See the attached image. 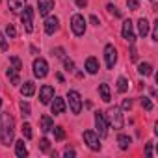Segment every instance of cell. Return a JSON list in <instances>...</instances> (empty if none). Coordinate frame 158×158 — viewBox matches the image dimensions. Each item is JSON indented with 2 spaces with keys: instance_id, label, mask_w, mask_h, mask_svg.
Returning <instances> with one entry per match:
<instances>
[{
  "instance_id": "6da1fadb",
  "label": "cell",
  "mask_w": 158,
  "mask_h": 158,
  "mask_svg": "<svg viewBox=\"0 0 158 158\" xmlns=\"http://www.w3.org/2000/svg\"><path fill=\"white\" fill-rule=\"evenodd\" d=\"M13 117L10 114L2 115V125H0V139L4 145H10L13 141Z\"/></svg>"
},
{
  "instance_id": "7a4b0ae2",
  "label": "cell",
  "mask_w": 158,
  "mask_h": 158,
  "mask_svg": "<svg viewBox=\"0 0 158 158\" xmlns=\"http://www.w3.org/2000/svg\"><path fill=\"white\" fill-rule=\"evenodd\" d=\"M106 119H108V123H110L115 130L123 128V125H125V121H123V114H121V108H117V106H114V108H110V110L106 112Z\"/></svg>"
},
{
  "instance_id": "3957f363",
  "label": "cell",
  "mask_w": 158,
  "mask_h": 158,
  "mask_svg": "<svg viewBox=\"0 0 158 158\" xmlns=\"http://www.w3.org/2000/svg\"><path fill=\"white\" fill-rule=\"evenodd\" d=\"M71 28H73L74 35H84L86 34V19H84V15L74 13L71 17Z\"/></svg>"
},
{
  "instance_id": "277c9868",
  "label": "cell",
  "mask_w": 158,
  "mask_h": 158,
  "mask_svg": "<svg viewBox=\"0 0 158 158\" xmlns=\"http://www.w3.org/2000/svg\"><path fill=\"white\" fill-rule=\"evenodd\" d=\"M67 99H69L71 112H73V114H80V110H82V97H80V93L73 89V91L67 93Z\"/></svg>"
},
{
  "instance_id": "5b68a950",
  "label": "cell",
  "mask_w": 158,
  "mask_h": 158,
  "mask_svg": "<svg viewBox=\"0 0 158 158\" xmlns=\"http://www.w3.org/2000/svg\"><path fill=\"white\" fill-rule=\"evenodd\" d=\"M32 17H34V10L30 6H24V11L21 13V23L24 24V30L28 34L34 32V21H32Z\"/></svg>"
},
{
  "instance_id": "8992f818",
  "label": "cell",
  "mask_w": 158,
  "mask_h": 158,
  "mask_svg": "<svg viewBox=\"0 0 158 158\" xmlns=\"http://www.w3.org/2000/svg\"><path fill=\"white\" fill-rule=\"evenodd\" d=\"M32 67H34V76L35 78H45L48 74V63L43 58H35Z\"/></svg>"
},
{
  "instance_id": "52a82bcc",
  "label": "cell",
  "mask_w": 158,
  "mask_h": 158,
  "mask_svg": "<svg viewBox=\"0 0 158 158\" xmlns=\"http://www.w3.org/2000/svg\"><path fill=\"white\" fill-rule=\"evenodd\" d=\"M95 127H97V132L101 138H106L108 136V121H106V115L102 112H97L95 114Z\"/></svg>"
},
{
  "instance_id": "ba28073f",
  "label": "cell",
  "mask_w": 158,
  "mask_h": 158,
  "mask_svg": "<svg viewBox=\"0 0 158 158\" xmlns=\"http://www.w3.org/2000/svg\"><path fill=\"white\" fill-rule=\"evenodd\" d=\"M104 60H106V67H108V69H114V65H115V61H117V50H115V47L110 45V43L104 47Z\"/></svg>"
},
{
  "instance_id": "9c48e42d",
  "label": "cell",
  "mask_w": 158,
  "mask_h": 158,
  "mask_svg": "<svg viewBox=\"0 0 158 158\" xmlns=\"http://www.w3.org/2000/svg\"><path fill=\"white\" fill-rule=\"evenodd\" d=\"M84 141L88 143V147L91 151H101V143H99V136L93 130H86L84 132Z\"/></svg>"
},
{
  "instance_id": "30bf717a",
  "label": "cell",
  "mask_w": 158,
  "mask_h": 158,
  "mask_svg": "<svg viewBox=\"0 0 158 158\" xmlns=\"http://www.w3.org/2000/svg\"><path fill=\"white\" fill-rule=\"evenodd\" d=\"M132 26H134L132 21H125V23H123V28H121L123 37H125L130 45H134V41H136V35H134V28H132Z\"/></svg>"
},
{
  "instance_id": "8fae6325",
  "label": "cell",
  "mask_w": 158,
  "mask_h": 158,
  "mask_svg": "<svg viewBox=\"0 0 158 158\" xmlns=\"http://www.w3.org/2000/svg\"><path fill=\"white\" fill-rule=\"evenodd\" d=\"M52 97H54V88L52 86H43L39 89V101H41V104H48L52 101Z\"/></svg>"
},
{
  "instance_id": "7c38bea8",
  "label": "cell",
  "mask_w": 158,
  "mask_h": 158,
  "mask_svg": "<svg viewBox=\"0 0 158 158\" xmlns=\"http://www.w3.org/2000/svg\"><path fill=\"white\" fill-rule=\"evenodd\" d=\"M58 28H60V19L58 17H47V21H45V32L48 35H52L54 32H58Z\"/></svg>"
},
{
  "instance_id": "4fadbf2b",
  "label": "cell",
  "mask_w": 158,
  "mask_h": 158,
  "mask_svg": "<svg viewBox=\"0 0 158 158\" xmlns=\"http://www.w3.org/2000/svg\"><path fill=\"white\" fill-rule=\"evenodd\" d=\"M54 101L50 102V110H52V114L54 115H60V114H63L65 112V101L61 99V97H52Z\"/></svg>"
},
{
  "instance_id": "5bb4252c",
  "label": "cell",
  "mask_w": 158,
  "mask_h": 158,
  "mask_svg": "<svg viewBox=\"0 0 158 158\" xmlns=\"http://www.w3.org/2000/svg\"><path fill=\"white\" fill-rule=\"evenodd\" d=\"M54 8V0H37V10H39V15H48L50 10Z\"/></svg>"
},
{
  "instance_id": "9a60e30c",
  "label": "cell",
  "mask_w": 158,
  "mask_h": 158,
  "mask_svg": "<svg viewBox=\"0 0 158 158\" xmlns=\"http://www.w3.org/2000/svg\"><path fill=\"white\" fill-rule=\"evenodd\" d=\"M86 71H88L89 74H97V73H99V61H97V58L89 56V58L86 60Z\"/></svg>"
},
{
  "instance_id": "2e32d148",
  "label": "cell",
  "mask_w": 158,
  "mask_h": 158,
  "mask_svg": "<svg viewBox=\"0 0 158 158\" xmlns=\"http://www.w3.org/2000/svg\"><path fill=\"white\" fill-rule=\"evenodd\" d=\"M8 6L11 13H19L21 10H24L26 6V0H8Z\"/></svg>"
},
{
  "instance_id": "e0dca14e",
  "label": "cell",
  "mask_w": 158,
  "mask_h": 158,
  "mask_svg": "<svg viewBox=\"0 0 158 158\" xmlns=\"http://www.w3.org/2000/svg\"><path fill=\"white\" fill-rule=\"evenodd\" d=\"M15 154H17L19 158H26V156H28V149H26V145H24V139L15 141Z\"/></svg>"
},
{
  "instance_id": "ac0fdd59",
  "label": "cell",
  "mask_w": 158,
  "mask_h": 158,
  "mask_svg": "<svg viewBox=\"0 0 158 158\" xmlns=\"http://www.w3.org/2000/svg\"><path fill=\"white\" fill-rule=\"evenodd\" d=\"M6 74H8V78L11 80V84H13V86L21 84V78H19V69H17V67H10V69L6 71Z\"/></svg>"
},
{
  "instance_id": "d6986e66",
  "label": "cell",
  "mask_w": 158,
  "mask_h": 158,
  "mask_svg": "<svg viewBox=\"0 0 158 158\" xmlns=\"http://www.w3.org/2000/svg\"><path fill=\"white\" fill-rule=\"evenodd\" d=\"M21 93H23V97H32L34 93H35V84L34 82H24V86L21 88Z\"/></svg>"
},
{
  "instance_id": "ffe728a7",
  "label": "cell",
  "mask_w": 158,
  "mask_h": 158,
  "mask_svg": "<svg viewBox=\"0 0 158 158\" xmlns=\"http://www.w3.org/2000/svg\"><path fill=\"white\" fill-rule=\"evenodd\" d=\"M138 34L141 35V37H145L147 34H149V23H147V19H139L138 21Z\"/></svg>"
},
{
  "instance_id": "44dd1931",
  "label": "cell",
  "mask_w": 158,
  "mask_h": 158,
  "mask_svg": "<svg viewBox=\"0 0 158 158\" xmlns=\"http://www.w3.org/2000/svg\"><path fill=\"white\" fill-rule=\"evenodd\" d=\"M99 93H101V99H102L104 102H110V101H112V95H110V88H108V84H101V86H99Z\"/></svg>"
},
{
  "instance_id": "7402d4cb",
  "label": "cell",
  "mask_w": 158,
  "mask_h": 158,
  "mask_svg": "<svg viewBox=\"0 0 158 158\" xmlns=\"http://www.w3.org/2000/svg\"><path fill=\"white\" fill-rule=\"evenodd\" d=\"M52 127H54V121L48 115H43L41 117V130L43 132H48V130H52Z\"/></svg>"
},
{
  "instance_id": "603a6c76",
  "label": "cell",
  "mask_w": 158,
  "mask_h": 158,
  "mask_svg": "<svg viewBox=\"0 0 158 158\" xmlns=\"http://www.w3.org/2000/svg\"><path fill=\"white\" fill-rule=\"evenodd\" d=\"M117 143H119V147H121V149L125 151V149H128V147H130L132 139H130V138H128L127 134H119V136H117Z\"/></svg>"
},
{
  "instance_id": "cb8c5ba5",
  "label": "cell",
  "mask_w": 158,
  "mask_h": 158,
  "mask_svg": "<svg viewBox=\"0 0 158 158\" xmlns=\"http://www.w3.org/2000/svg\"><path fill=\"white\" fill-rule=\"evenodd\" d=\"M138 73L143 74V76H149V74H152V65L151 63H139L138 65Z\"/></svg>"
},
{
  "instance_id": "d4e9b609",
  "label": "cell",
  "mask_w": 158,
  "mask_h": 158,
  "mask_svg": "<svg viewBox=\"0 0 158 158\" xmlns=\"http://www.w3.org/2000/svg\"><path fill=\"white\" fill-rule=\"evenodd\" d=\"M127 89H128V82H127V78L119 76V78H117V91H119V93H127Z\"/></svg>"
},
{
  "instance_id": "484cf974",
  "label": "cell",
  "mask_w": 158,
  "mask_h": 158,
  "mask_svg": "<svg viewBox=\"0 0 158 158\" xmlns=\"http://www.w3.org/2000/svg\"><path fill=\"white\" fill-rule=\"evenodd\" d=\"M21 130H23V136L26 138V139H32V125L30 123H23V127H21Z\"/></svg>"
},
{
  "instance_id": "4316f807",
  "label": "cell",
  "mask_w": 158,
  "mask_h": 158,
  "mask_svg": "<svg viewBox=\"0 0 158 158\" xmlns=\"http://www.w3.org/2000/svg\"><path fill=\"white\" fill-rule=\"evenodd\" d=\"M52 130H54V138H56V139H63V138H65L63 127H52Z\"/></svg>"
},
{
  "instance_id": "83f0119b",
  "label": "cell",
  "mask_w": 158,
  "mask_h": 158,
  "mask_svg": "<svg viewBox=\"0 0 158 158\" xmlns=\"http://www.w3.org/2000/svg\"><path fill=\"white\" fill-rule=\"evenodd\" d=\"M19 106H21V112H23V115H24V117H28V115L32 114V110H30V104H28V102H24V101H23Z\"/></svg>"
},
{
  "instance_id": "f1b7e54d",
  "label": "cell",
  "mask_w": 158,
  "mask_h": 158,
  "mask_svg": "<svg viewBox=\"0 0 158 158\" xmlns=\"http://www.w3.org/2000/svg\"><path fill=\"white\" fill-rule=\"evenodd\" d=\"M141 106H143V108H145L147 112H151V110H152V102H151V99L143 97V99H141Z\"/></svg>"
},
{
  "instance_id": "f546056e",
  "label": "cell",
  "mask_w": 158,
  "mask_h": 158,
  "mask_svg": "<svg viewBox=\"0 0 158 158\" xmlns=\"http://www.w3.org/2000/svg\"><path fill=\"white\" fill-rule=\"evenodd\" d=\"M127 6H128V10L136 11V10L139 8V2H138V0H127Z\"/></svg>"
},
{
  "instance_id": "4dcf8cb0",
  "label": "cell",
  "mask_w": 158,
  "mask_h": 158,
  "mask_svg": "<svg viewBox=\"0 0 158 158\" xmlns=\"http://www.w3.org/2000/svg\"><path fill=\"white\" fill-rule=\"evenodd\" d=\"M6 34H8V35L13 39V37L17 35V30H15V26H13V24H8V28H6Z\"/></svg>"
},
{
  "instance_id": "1f68e13d",
  "label": "cell",
  "mask_w": 158,
  "mask_h": 158,
  "mask_svg": "<svg viewBox=\"0 0 158 158\" xmlns=\"http://www.w3.org/2000/svg\"><path fill=\"white\" fill-rule=\"evenodd\" d=\"M0 48H2V50H8V43H6V37H4L2 32H0Z\"/></svg>"
},
{
  "instance_id": "d6a6232c",
  "label": "cell",
  "mask_w": 158,
  "mask_h": 158,
  "mask_svg": "<svg viewBox=\"0 0 158 158\" xmlns=\"http://www.w3.org/2000/svg\"><path fill=\"white\" fill-rule=\"evenodd\" d=\"M11 63H13V67H17L19 71L23 69V63H21V60H19L17 56H13V58H11Z\"/></svg>"
},
{
  "instance_id": "836d02e7",
  "label": "cell",
  "mask_w": 158,
  "mask_h": 158,
  "mask_svg": "<svg viewBox=\"0 0 158 158\" xmlns=\"http://www.w3.org/2000/svg\"><path fill=\"white\" fill-rule=\"evenodd\" d=\"M48 143H50V141H48L47 138H43V139L39 141V147H41V151H48Z\"/></svg>"
},
{
  "instance_id": "e575fe53",
  "label": "cell",
  "mask_w": 158,
  "mask_h": 158,
  "mask_svg": "<svg viewBox=\"0 0 158 158\" xmlns=\"http://www.w3.org/2000/svg\"><path fill=\"white\" fill-rule=\"evenodd\" d=\"M152 39L158 41V21H154V30H152Z\"/></svg>"
},
{
  "instance_id": "d590c367",
  "label": "cell",
  "mask_w": 158,
  "mask_h": 158,
  "mask_svg": "<svg viewBox=\"0 0 158 158\" xmlns=\"http://www.w3.org/2000/svg\"><path fill=\"white\" fill-rule=\"evenodd\" d=\"M65 67H67V71H69V73H73V71H74V63H73L71 60H65Z\"/></svg>"
},
{
  "instance_id": "8d00e7d4",
  "label": "cell",
  "mask_w": 158,
  "mask_h": 158,
  "mask_svg": "<svg viewBox=\"0 0 158 158\" xmlns=\"http://www.w3.org/2000/svg\"><path fill=\"white\" fill-rule=\"evenodd\" d=\"M108 10H110V13H114V15H117V17H121V13L117 11V8H115V6H112V4H108Z\"/></svg>"
},
{
  "instance_id": "74e56055",
  "label": "cell",
  "mask_w": 158,
  "mask_h": 158,
  "mask_svg": "<svg viewBox=\"0 0 158 158\" xmlns=\"http://www.w3.org/2000/svg\"><path fill=\"white\" fill-rule=\"evenodd\" d=\"M123 108H125V110H130V108H132V101H130V99H125V101H123Z\"/></svg>"
},
{
  "instance_id": "f35d334b",
  "label": "cell",
  "mask_w": 158,
  "mask_h": 158,
  "mask_svg": "<svg viewBox=\"0 0 158 158\" xmlns=\"http://www.w3.org/2000/svg\"><path fill=\"white\" fill-rule=\"evenodd\" d=\"M74 154H76V152H74V151H73V149H67V151H65V152H63V156H65V158H73V156H74Z\"/></svg>"
},
{
  "instance_id": "ab89813d",
  "label": "cell",
  "mask_w": 158,
  "mask_h": 158,
  "mask_svg": "<svg viewBox=\"0 0 158 158\" xmlns=\"http://www.w3.org/2000/svg\"><path fill=\"white\" fill-rule=\"evenodd\" d=\"M89 21H91V24H95V26H99V24H101V21H99V17H97V15H91V19H89Z\"/></svg>"
},
{
  "instance_id": "60d3db41",
  "label": "cell",
  "mask_w": 158,
  "mask_h": 158,
  "mask_svg": "<svg viewBox=\"0 0 158 158\" xmlns=\"http://www.w3.org/2000/svg\"><path fill=\"white\" fill-rule=\"evenodd\" d=\"M76 6L78 8H86L88 6V0H76Z\"/></svg>"
},
{
  "instance_id": "b9f144b4",
  "label": "cell",
  "mask_w": 158,
  "mask_h": 158,
  "mask_svg": "<svg viewBox=\"0 0 158 158\" xmlns=\"http://www.w3.org/2000/svg\"><path fill=\"white\" fill-rule=\"evenodd\" d=\"M145 154H147V156L152 154V145H151V143H147V147H145Z\"/></svg>"
},
{
  "instance_id": "7bdbcfd3",
  "label": "cell",
  "mask_w": 158,
  "mask_h": 158,
  "mask_svg": "<svg viewBox=\"0 0 158 158\" xmlns=\"http://www.w3.org/2000/svg\"><path fill=\"white\" fill-rule=\"evenodd\" d=\"M130 58H132V60H134V61H136V60H138V54H136V48H134V47H132V48H130Z\"/></svg>"
},
{
  "instance_id": "ee69618b",
  "label": "cell",
  "mask_w": 158,
  "mask_h": 158,
  "mask_svg": "<svg viewBox=\"0 0 158 158\" xmlns=\"http://www.w3.org/2000/svg\"><path fill=\"white\" fill-rule=\"evenodd\" d=\"M54 52H56V56H58V58H63V48H56Z\"/></svg>"
},
{
  "instance_id": "f6af8a7d",
  "label": "cell",
  "mask_w": 158,
  "mask_h": 158,
  "mask_svg": "<svg viewBox=\"0 0 158 158\" xmlns=\"http://www.w3.org/2000/svg\"><path fill=\"white\" fill-rule=\"evenodd\" d=\"M0 108H2V99H0Z\"/></svg>"
},
{
  "instance_id": "bcb514c9",
  "label": "cell",
  "mask_w": 158,
  "mask_h": 158,
  "mask_svg": "<svg viewBox=\"0 0 158 158\" xmlns=\"http://www.w3.org/2000/svg\"><path fill=\"white\" fill-rule=\"evenodd\" d=\"M151 2H152V0H151Z\"/></svg>"
}]
</instances>
